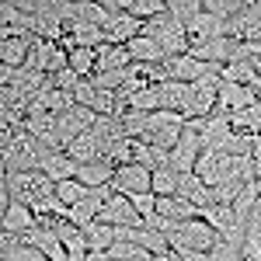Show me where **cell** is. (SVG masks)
I'll use <instances>...</instances> for the list:
<instances>
[{
    "mask_svg": "<svg viewBox=\"0 0 261 261\" xmlns=\"http://www.w3.org/2000/svg\"><path fill=\"white\" fill-rule=\"evenodd\" d=\"M167 244H171L174 254H192V251L195 254H213L223 244V237L205 220H188V223H178L167 233Z\"/></svg>",
    "mask_w": 261,
    "mask_h": 261,
    "instance_id": "1",
    "label": "cell"
},
{
    "mask_svg": "<svg viewBox=\"0 0 261 261\" xmlns=\"http://www.w3.org/2000/svg\"><path fill=\"white\" fill-rule=\"evenodd\" d=\"M7 192H11V202H21V205L32 209L35 202L49 199L56 192V185L42 171H21V174H7Z\"/></svg>",
    "mask_w": 261,
    "mask_h": 261,
    "instance_id": "2",
    "label": "cell"
},
{
    "mask_svg": "<svg viewBox=\"0 0 261 261\" xmlns=\"http://www.w3.org/2000/svg\"><path fill=\"white\" fill-rule=\"evenodd\" d=\"M0 157H4V164H7V174H21V171H39L45 150H42V143L35 140L32 133L21 129L18 136H14V143H11Z\"/></svg>",
    "mask_w": 261,
    "mask_h": 261,
    "instance_id": "3",
    "label": "cell"
},
{
    "mask_svg": "<svg viewBox=\"0 0 261 261\" xmlns=\"http://www.w3.org/2000/svg\"><path fill=\"white\" fill-rule=\"evenodd\" d=\"M143 35H150L153 42H161V49L167 53V56H185V53H188V35H185V24H178V21L171 18L167 11H164L161 18L146 21V24H143Z\"/></svg>",
    "mask_w": 261,
    "mask_h": 261,
    "instance_id": "4",
    "label": "cell"
},
{
    "mask_svg": "<svg viewBox=\"0 0 261 261\" xmlns=\"http://www.w3.org/2000/svg\"><path fill=\"white\" fill-rule=\"evenodd\" d=\"M199 220L209 223V226H213L226 244L244 247V223L237 220L233 205H209V209H199Z\"/></svg>",
    "mask_w": 261,
    "mask_h": 261,
    "instance_id": "5",
    "label": "cell"
},
{
    "mask_svg": "<svg viewBox=\"0 0 261 261\" xmlns=\"http://www.w3.org/2000/svg\"><path fill=\"white\" fill-rule=\"evenodd\" d=\"M226 35L237 42H261V0H247L244 11L230 21Z\"/></svg>",
    "mask_w": 261,
    "mask_h": 261,
    "instance_id": "6",
    "label": "cell"
},
{
    "mask_svg": "<svg viewBox=\"0 0 261 261\" xmlns=\"http://www.w3.org/2000/svg\"><path fill=\"white\" fill-rule=\"evenodd\" d=\"M258 105V94L247 91L244 84H220V98H216V115H237Z\"/></svg>",
    "mask_w": 261,
    "mask_h": 261,
    "instance_id": "7",
    "label": "cell"
},
{
    "mask_svg": "<svg viewBox=\"0 0 261 261\" xmlns=\"http://www.w3.org/2000/svg\"><path fill=\"white\" fill-rule=\"evenodd\" d=\"M98 220L108 223V226H143V216L133 209V202L125 199V195H119V192L101 205Z\"/></svg>",
    "mask_w": 261,
    "mask_h": 261,
    "instance_id": "8",
    "label": "cell"
},
{
    "mask_svg": "<svg viewBox=\"0 0 261 261\" xmlns=\"http://www.w3.org/2000/svg\"><path fill=\"white\" fill-rule=\"evenodd\" d=\"M150 171L140 167V164H125V167H115V178H112V188L119 195H140V192H150Z\"/></svg>",
    "mask_w": 261,
    "mask_h": 261,
    "instance_id": "9",
    "label": "cell"
},
{
    "mask_svg": "<svg viewBox=\"0 0 261 261\" xmlns=\"http://www.w3.org/2000/svg\"><path fill=\"white\" fill-rule=\"evenodd\" d=\"M77 167H81V164H77V161H70V153H66V150L45 153V157H42V164H39V171H42V174H45L49 181H53V185L77 178Z\"/></svg>",
    "mask_w": 261,
    "mask_h": 261,
    "instance_id": "10",
    "label": "cell"
},
{
    "mask_svg": "<svg viewBox=\"0 0 261 261\" xmlns=\"http://www.w3.org/2000/svg\"><path fill=\"white\" fill-rule=\"evenodd\" d=\"M136 35H143V21H136L133 14H125V11L115 14V21L105 28V42L108 45H129Z\"/></svg>",
    "mask_w": 261,
    "mask_h": 261,
    "instance_id": "11",
    "label": "cell"
},
{
    "mask_svg": "<svg viewBox=\"0 0 261 261\" xmlns=\"http://www.w3.org/2000/svg\"><path fill=\"white\" fill-rule=\"evenodd\" d=\"M125 49H129V60L133 63H146V66H161V63L167 60V53L161 49V42H153L150 35H136Z\"/></svg>",
    "mask_w": 261,
    "mask_h": 261,
    "instance_id": "12",
    "label": "cell"
},
{
    "mask_svg": "<svg viewBox=\"0 0 261 261\" xmlns=\"http://www.w3.org/2000/svg\"><path fill=\"white\" fill-rule=\"evenodd\" d=\"M84 233V241H87V247H91V254H108L112 247H115V226H108V223H87L81 230Z\"/></svg>",
    "mask_w": 261,
    "mask_h": 261,
    "instance_id": "13",
    "label": "cell"
},
{
    "mask_svg": "<svg viewBox=\"0 0 261 261\" xmlns=\"http://www.w3.org/2000/svg\"><path fill=\"white\" fill-rule=\"evenodd\" d=\"M112 178H115V164L112 161H94L77 167V181L87 185V188H105V185H112Z\"/></svg>",
    "mask_w": 261,
    "mask_h": 261,
    "instance_id": "14",
    "label": "cell"
},
{
    "mask_svg": "<svg viewBox=\"0 0 261 261\" xmlns=\"http://www.w3.org/2000/svg\"><path fill=\"white\" fill-rule=\"evenodd\" d=\"M35 226H39V216H35L28 205L11 202V209H7V216H4V230L14 233V237H21V233H28V230H35Z\"/></svg>",
    "mask_w": 261,
    "mask_h": 261,
    "instance_id": "15",
    "label": "cell"
},
{
    "mask_svg": "<svg viewBox=\"0 0 261 261\" xmlns=\"http://www.w3.org/2000/svg\"><path fill=\"white\" fill-rule=\"evenodd\" d=\"M125 66H133L125 45H108L105 42L98 49V73H112V70H125Z\"/></svg>",
    "mask_w": 261,
    "mask_h": 261,
    "instance_id": "16",
    "label": "cell"
},
{
    "mask_svg": "<svg viewBox=\"0 0 261 261\" xmlns=\"http://www.w3.org/2000/svg\"><path fill=\"white\" fill-rule=\"evenodd\" d=\"M178 185H181V174L174 167H157L153 171V178H150V192L157 195V199H171V195H178Z\"/></svg>",
    "mask_w": 261,
    "mask_h": 261,
    "instance_id": "17",
    "label": "cell"
},
{
    "mask_svg": "<svg viewBox=\"0 0 261 261\" xmlns=\"http://www.w3.org/2000/svg\"><path fill=\"white\" fill-rule=\"evenodd\" d=\"M122 11L146 24V21L161 18L164 11H167V0H122Z\"/></svg>",
    "mask_w": 261,
    "mask_h": 261,
    "instance_id": "18",
    "label": "cell"
},
{
    "mask_svg": "<svg viewBox=\"0 0 261 261\" xmlns=\"http://www.w3.org/2000/svg\"><path fill=\"white\" fill-rule=\"evenodd\" d=\"M167 14L178 21V24H192L202 14V0H167Z\"/></svg>",
    "mask_w": 261,
    "mask_h": 261,
    "instance_id": "19",
    "label": "cell"
},
{
    "mask_svg": "<svg viewBox=\"0 0 261 261\" xmlns=\"http://www.w3.org/2000/svg\"><path fill=\"white\" fill-rule=\"evenodd\" d=\"M87 195H91V188H87V185H81L77 178L60 181V185H56V199H60L66 209H73V205H77V202H84Z\"/></svg>",
    "mask_w": 261,
    "mask_h": 261,
    "instance_id": "20",
    "label": "cell"
},
{
    "mask_svg": "<svg viewBox=\"0 0 261 261\" xmlns=\"http://www.w3.org/2000/svg\"><path fill=\"white\" fill-rule=\"evenodd\" d=\"M4 261H49V258L42 254L39 247L21 244V237H18V244H14V247H7V251H4Z\"/></svg>",
    "mask_w": 261,
    "mask_h": 261,
    "instance_id": "21",
    "label": "cell"
},
{
    "mask_svg": "<svg viewBox=\"0 0 261 261\" xmlns=\"http://www.w3.org/2000/svg\"><path fill=\"white\" fill-rule=\"evenodd\" d=\"M129 202H133V209L143 216V223L150 220V216H157V195L153 192H140V195H129Z\"/></svg>",
    "mask_w": 261,
    "mask_h": 261,
    "instance_id": "22",
    "label": "cell"
},
{
    "mask_svg": "<svg viewBox=\"0 0 261 261\" xmlns=\"http://www.w3.org/2000/svg\"><path fill=\"white\" fill-rule=\"evenodd\" d=\"M11 209V192H7V181H0V230H4V216Z\"/></svg>",
    "mask_w": 261,
    "mask_h": 261,
    "instance_id": "23",
    "label": "cell"
},
{
    "mask_svg": "<svg viewBox=\"0 0 261 261\" xmlns=\"http://www.w3.org/2000/svg\"><path fill=\"white\" fill-rule=\"evenodd\" d=\"M251 161H254V171L261 174V140H254V150H251Z\"/></svg>",
    "mask_w": 261,
    "mask_h": 261,
    "instance_id": "24",
    "label": "cell"
},
{
    "mask_svg": "<svg viewBox=\"0 0 261 261\" xmlns=\"http://www.w3.org/2000/svg\"><path fill=\"white\" fill-rule=\"evenodd\" d=\"M87 261H115L112 254H87Z\"/></svg>",
    "mask_w": 261,
    "mask_h": 261,
    "instance_id": "25",
    "label": "cell"
},
{
    "mask_svg": "<svg viewBox=\"0 0 261 261\" xmlns=\"http://www.w3.org/2000/svg\"><path fill=\"white\" fill-rule=\"evenodd\" d=\"M157 261H178V258H174V254L167 251V254H157Z\"/></svg>",
    "mask_w": 261,
    "mask_h": 261,
    "instance_id": "26",
    "label": "cell"
},
{
    "mask_svg": "<svg viewBox=\"0 0 261 261\" xmlns=\"http://www.w3.org/2000/svg\"><path fill=\"white\" fill-rule=\"evenodd\" d=\"M0 261H4V258H0Z\"/></svg>",
    "mask_w": 261,
    "mask_h": 261,
    "instance_id": "27",
    "label": "cell"
}]
</instances>
